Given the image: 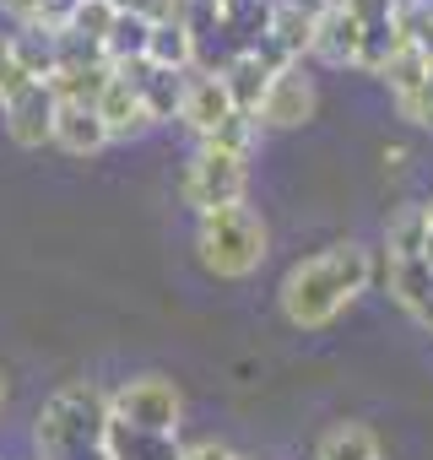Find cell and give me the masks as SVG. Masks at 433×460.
<instances>
[{
	"instance_id": "32",
	"label": "cell",
	"mask_w": 433,
	"mask_h": 460,
	"mask_svg": "<svg viewBox=\"0 0 433 460\" xmlns=\"http://www.w3.org/2000/svg\"><path fill=\"white\" fill-rule=\"evenodd\" d=\"M0 406H6V368H0Z\"/></svg>"
},
{
	"instance_id": "14",
	"label": "cell",
	"mask_w": 433,
	"mask_h": 460,
	"mask_svg": "<svg viewBox=\"0 0 433 460\" xmlns=\"http://www.w3.org/2000/svg\"><path fill=\"white\" fill-rule=\"evenodd\" d=\"M195 55H200V39L184 28V22H152V39H146V66L157 71H195Z\"/></svg>"
},
{
	"instance_id": "34",
	"label": "cell",
	"mask_w": 433,
	"mask_h": 460,
	"mask_svg": "<svg viewBox=\"0 0 433 460\" xmlns=\"http://www.w3.org/2000/svg\"><path fill=\"white\" fill-rule=\"evenodd\" d=\"M428 331H433V320H428Z\"/></svg>"
},
{
	"instance_id": "23",
	"label": "cell",
	"mask_w": 433,
	"mask_h": 460,
	"mask_svg": "<svg viewBox=\"0 0 433 460\" xmlns=\"http://www.w3.org/2000/svg\"><path fill=\"white\" fill-rule=\"evenodd\" d=\"M395 49H401V28H395V17L363 22V39H358V71L384 76V66H390V55H395Z\"/></svg>"
},
{
	"instance_id": "24",
	"label": "cell",
	"mask_w": 433,
	"mask_h": 460,
	"mask_svg": "<svg viewBox=\"0 0 433 460\" xmlns=\"http://www.w3.org/2000/svg\"><path fill=\"white\" fill-rule=\"evenodd\" d=\"M114 6L109 0H82V6L71 12V22H66V33H76V39H87V44H98L103 49V39H109V28H114Z\"/></svg>"
},
{
	"instance_id": "21",
	"label": "cell",
	"mask_w": 433,
	"mask_h": 460,
	"mask_svg": "<svg viewBox=\"0 0 433 460\" xmlns=\"http://www.w3.org/2000/svg\"><path fill=\"white\" fill-rule=\"evenodd\" d=\"M384 244H390V261H422V244H428V206H401L384 227Z\"/></svg>"
},
{
	"instance_id": "33",
	"label": "cell",
	"mask_w": 433,
	"mask_h": 460,
	"mask_svg": "<svg viewBox=\"0 0 433 460\" xmlns=\"http://www.w3.org/2000/svg\"><path fill=\"white\" fill-rule=\"evenodd\" d=\"M234 460H255V455H234Z\"/></svg>"
},
{
	"instance_id": "4",
	"label": "cell",
	"mask_w": 433,
	"mask_h": 460,
	"mask_svg": "<svg viewBox=\"0 0 433 460\" xmlns=\"http://www.w3.org/2000/svg\"><path fill=\"white\" fill-rule=\"evenodd\" d=\"M250 190V157H234L223 146H200L184 168V200L206 217V211H228L244 206Z\"/></svg>"
},
{
	"instance_id": "22",
	"label": "cell",
	"mask_w": 433,
	"mask_h": 460,
	"mask_svg": "<svg viewBox=\"0 0 433 460\" xmlns=\"http://www.w3.org/2000/svg\"><path fill=\"white\" fill-rule=\"evenodd\" d=\"M428 76H433V49H417V44L401 39V49H395L390 66H384L390 93H395V98H411L417 87H428Z\"/></svg>"
},
{
	"instance_id": "2",
	"label": "cell",
	"mask_w": 433,
	"mask_h": 460,
	"mask_svg": "<svg viewBox=\"0 0 433 460\" xmlns=\"http://www.w3.org/2000/svg\"><path fill=\"white\" fill-rule=\"evenodd\" d=\"M33 438L44 460H109V395L93 379L60 385L44 401Z\"/></svg>"
},
{
	"instance_id": "28",
	"label": "cell",
	"mask_w": 433,
	"mask_h": 460,
	"mask_svg": "<svg viewBox=\"0 0 433 460\" xmlns=\"http://www.w3.org/2000/svg\"><path fill=\"white\" fill-rule=\"evenodd\" d=\"M179 460H234V449H228V444H216V438H195V444H184Z\"/></svg>"
},
{
	"instance_id": "5",
	"label": "cell",
	"mask_w": 433,
	"mask_h": 460,
	"mask_svg": "<svg viewBox=\"0 0 433 460\" xmlns=\"http://www.w3.org/2000/svg\"><path fill=\"white\" fill-rule=\"evenodd\" d=\"M109 417H114V422H130V428H141V433H179L184 395H179L163 374H141V379H125V385L109 395Z\"/></svg>"
},
{
	"instance_id": "19",
	"label": "cell",
	"mask_w": 433,
	"mask_h": 460,
	"mask_svg": "<svg viewBox=\"0 0 433 460\" xmlns=\"http://www.w3.org/2000/svg\"><path fill=\"white\" fill-rule=\"evenodd\" d=\"M314 460H379V438L363 422H336V428L320 433Z\"/></svg>"
},
{
	"instance_id": "9",
	"label": "cell",
	"mask_w": 433,
	"mask_h": 460,
	"mask_svg": "<svg viewBox=\"0 0 433 460\" xmlns=\"http://www.w3.org/2000/svg\"><path fill=\"white\" fill-rule=\"evenodd\" d=\"M119 76H130V87L141 93V103H146V114H152V125H168V119H179V109H184V87H190V71L179 76V71H157V66H125Z\"/></svg>"
},
{
	"instance_id": "30",
	"label": "cell",
	"mask_w": 433,
	"mask_h": 460,
	"mask_svg": "<svg viewBox=\"0 0 433 460\" xmlns=\"http://www.w3.org/2000/svg\"><path fill=\"white\" fill-rule=\"evenodd\" d=\"M401 163H406V146H384V168H390V173H395V168H401Z\"/></svg>"
},
{
	"instance_id": "8",
	"label": "cell",
	"mask_w": 433,
	"mask_h": 460,
	"mask_svg": "<svg viewBox=\"0 0 433 460\" xmlns=\"http://www.w3.org/2000/svg\"><path fill=\"white\" fill-rule=\"evenodd\" d=\"M358 39H363V22L331 0V6L314 17V39H309V55L325 60V66H358Z\"/></svg>"
},
{
	"instance_id": "29",
	"label": "cell",
	"mask_w": 433,
	"mask_h": 460,
	"mask_svg": "<svg viewBox=\"0 0 433 460\" xmlns=\"http://www.w3.org/2000/svg\"><path fill=\"white\" fill-rule=\"evenodd\" d=\"M0 12L17 17L22 28H33V22H39V0H0Z\"/></svg>"
},
{
	"instance_id": "27",
	"label": "cell",
	"mask_w": 433,
	"mask_h": 460,
	"mask_svg": "<svg viewBox=\"0 0 433 460\" xmlns=\"http://www.w3.org/2000/svg\"><path fill=\"white\" fill-rule=\"evenodd\" d=\"M395 109H401V119H411V125L433 130V76H428V87H417L411 98H395Z\"/></svg>"
},
{
	"instance_id": "20",
	"label": "cell",
	"mask_w": 433,
	"mask_h": 460,
	"mask_svg": "<svg viewBox=\"0 0 433 460\" xmlns=\"http://www.w3.org/2000/svg\"><path fill=\"white\" fill-rule=\"evenodd\" d=\"M146 39H152V22H146V17H114V28H109V39H103V60H109L114 71L141 66V60H146Z\"/></svg>"
},
{
	"instance_id": "3",
	"label": "cell",
	"mask_w": 433,
	"mask_h": 460,
	"mask_svg": "<svg viewBox=\"0 0 433 460\" xmlns=\"http://www.w3.org/2000/svg\"><path fill=\"white\" fill-rule=\"evenodd\" d=\"M195 255L211 277L223 282H244L266 266L271 255V234L266 222L250 211V206H228V211H206L200 227H195Z\"/></svg>"
},
{
	"instance_id": "10",
	"label": "cell",
	"mask_w": 433,
	"mask_h": 460,
	"mask_svg": "<svg viewBox=\"0 0 433 460\" xmlns=\"http://www.w3.org/2000/svg\"><path fill=\"white\" fill-rule=\"evenodd\" d=\"M98 119H103L109 141H136V136H146V130H152V114H146L141 93H136V87H130V76H119V71H114V82H109V87H103V98H98Z\"/></svg>"
},
{
	"instance_id": "12",
	"label": "cell",
	"mask_w": 433,
	"mask_h": 460,
	"mask_svg": "<svg viewBox=\"0 0 433 460\" xmlns=\"http://www.w3.org/2000/svg\"><path fill=\"white\" fill-rule=\"evenodd\" d=\"M223 76V87H228V98H234V109L239 114H261V103H266V93H271V66L255 55V49H234L228 55V66L216 71Z\"/></svg>"
},
{
	"instance_id": "13",
	"label": "cell",
	"mask_w": 433,
	"mask_h": 460,
	"mask_svg": "<svg viewBox=\"0 0 433 460\" xmlns=\"http://www.w3.org/2000/svg\"><path fill=\"white\" fill-rule=\"evenodd\" d=\"M55 146H60L66 157H98V152L109 146V130H103L98 109H87V103H60V114H55Z\"/></svg>"
},
{
	"instance_id": "6",
	"label": "cell",
	"mask_w": 433,
	"mask_h": 460,
	"mask_svg": "<svg viewBox=\"0 0 433 460\" xmlns=\"http://www.w3.org/2000/svg\"><path fill=\"white\" fill-rule=\"evenodd\" d=\"M0 114H6V136L17 141V146H44V141H55V114H60V98H55V87L49 82H28V87H17L6 103H0Z\"/></svg>"
},
{
	"instance_id": "31",
	"label": "cell",
	"mask_w": 433,
	"mask_h": 460,
	"mask_svg": "<svg viewBox=\"0 0 433 460\" xmlns=\"http://www.w3.org/2000/svg\"><path fill=\"white\" fill-rule=\"evenodd\" d=\"M411 6H417V12H428V17H433V0H411Z\"/></svg>"
},
{
	"instance_id": "7",
	"label": "cell",
	"mask_w": 433,
	"mask_h": 460,
	"mask_svg": "<svg viewBox=\"0 0 433 460\" xmlns=\"http://www.w3.org/2000/svg\"><path fill=\"white\" fill-rule=\"evenodd\" d=\"M255 119L271 125V130H298L304 119H314V82H309L298 66L277 71V76H271V93H266V103H261Z\"/></svg>"
},
{
	"instance_id": "18",
	"label": "cell",
	"mask_w": 433,
	"mask_h": 460,
	"mask_svg": "<svg viewBox=\"0 0 433 460\" xmlns=\"http://www.w3.org/2000/svg\"><path fill=\"white\" fill-rule=\"evenodd\" d=\"M114 82V66H60L55 76H49V87H55V98L60 103H87V109H98V98H103V87Z\"/></svg>"
},
{
	"instance_id": "17",
	"label": "cell",
	"mask_w": 433,
	"mask_h": 460,
	"mask_svg": "<svg viewBox=\"0 0 433 460\" xmlns=\"http://www.w3.org/2000/svg\"><path fill=\"white\" fill-rule=\"evenodd\" d=\"M12 49H17V66H22L28 82H49L60 71V33H49V28L12 33Z\"/></svg>"
},
{
	"instance_id": "26",
	"label": "cell",
	"mask_w": 433,
	"mask_h": 460,
	"mask_svg": "<svg viewBox=\"0 0 433 460\" xmlns=\"http://www.w3.org/2000/svg\"><path fill=\"white\" fill-rule=\"evenodd\" d=\"M17 87H28L22 66H17V49H12V33H0V103H6Z\"/></svg>"
},
{
	"instance_id": "25",
	"label": "cell",
	"mask_w": 433,
	"mask_h": 460,
	"mask_svg": "<svg viewBox=\"0 0 433 460\" xmlns=\"http://www.w3.org/2000/svg\"><path fill=\"white\" fill-rule=\"evenodd\" d=\"M255 141H261V119H255V114H228L223 125H216V136L200 141V146H223V152H234V157H250Z\"/></svg>"
},
{
	"instance_id": "16",
	"label": "cell",
	"mask_w": 433,
	"mask_h": 460,
	"mask_svg": "<svg viewBox=\"0 0 433 460\" xmlns=\"http://www.w3.org/2000/svg\"><path fill=\"white\" fill-rule=\"evenodd\" d=\"M390 298L406 309V314H417L422 325L433 320V271L422 266V261H390Z\"/></svg>"
},
{
	"instance_id": "1",
	"label": "cell",
	"mask_w": 433,
	"mask_h": 460,
	"mask_svg": "<svg viewBox=\"0 0 433 460\" xmlns=\"http://www.w3.org/2000/svg\"><path fill=\"white\" fill-rule=\"evenodd\" d=\"M368 271H374L368 250H358V244H331V250L298 261L282 277V314H287V325H298V331L331 325L368 288Z\"/></svg>"
},
{
	"instance_id": "11",
	"label": "cell",
	"mask_w": 433,
	"mask_h": 460,
	"mask_svg": "<svg viewBox=\"0 0 433 460\" xmlns=\"http://www.w3.org/2000/svg\"><path fill=\"white\" fill-rule=\"evenodd\" d=\"M228 114H239L234 109V98H228V87H223V76H190V87H184V109H179V119L200 136V141H211L216 136V125H223Z\"/></svg>"
},
{
	"instance_id": "15",
	"label": "cell",
	"mask_w": 433,
	"mask_h": 460,
	"mask_svg": "<svg viewBox=\"0 0 433 460\" xmlns=\"http://www.w3.org/2000/svg\"><path fill=\"white\" fill-rule=\"evenodd\" d=\"M179 455H184L179 433H141L109 417V460H179Z\"/></svg>"
}]
</instances>
